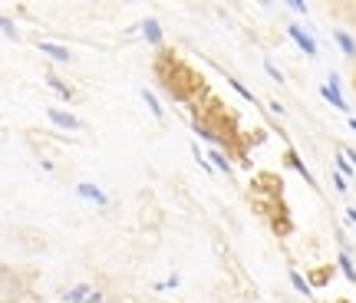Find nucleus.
Segmentation results:
<instances>
[{"mask_svg": "<svg viewBox=\"0 0 356 303\" xmlns=\"http://www.w3.org/2000/svg\"><path fill=\"white\" fill-rule=\"evenodd\" d=\"M142 37L149 43H162V30H158V20H142Z\"/></svg>", "mask_w": 356, "mask_h": 303, "instance_id": "obj_6", "label": "nucleus"}, {"mask_svg": "<svg viewBox=\"0 0 356 303\" xmlns=\"http://www.w3.org/2000/svg\"><path fill=\"white\" fill-rule=\"evenodd\" d=\"M264 69H267V76H270V79H284V76H281V69H277L270 60H264Z\"/></svg>", "mask_w": 356, "mask_h": 303, "instance_id": "obj_15", "label": "nucleus"}, {"mask_svg": "<svg viewBox=\"0 0 356 303\" xmlns=\"http://www.w3.org/2000/svg\"><path fill=\"white\" fill-rule=\"evenodd\" d=\"M66 300H69V303H83V300H93V287H89V284H79V287H73V290L66 293Z\"/></svg>", "mask_w": 356, "mask_h": 303, "instance_id": "obj_7", "label": "nucleus"}, {"mask_svg": "<svg viewBox=\"0 0 356 303\" xmlns=\"http://www.w3.org/2000/svg\"><path fill=\"white\" fill-rule=\"evenodd\" d=\"M343 155H346V158H350V161H353V168H356V152H350V149H343Z\"/></svg>", "mask_w": 356, "mask_h": 303, "instance_id": "obj_20", "label": "nucleus"}, {"mask_svg": "<svg viewBox=\"0 0 356 303\" xmlns=\"http://www.w3.org/2000/svg\"><path fill=\"white\" fill-rule=\"evenodd\" d=\"M333 40L340 43V50H343V53H356V43H353V37L346 30H333Z\"/></svg>", "mask_w": 356, "mask_h": 303, "instance_id": "obj_9", "label": "nucleus"}, {"mask_svg": "<svg viewBox=\"0 0 356 303\" xmlns=\"http://www.w3.org/2000/svg\"><path fill=\"white\" fill-rule=\"evenodd\" d=\"M290 284H294V287H297V290H300V293H307V297H310V287H307V280H304V277H300V273H297V270H290Z\"/></svg>", "mask_w": 356, "mask_h": 303, "instance_id": "obj_12", "label": "nucleus"}, {"mask_svg": "<svg viewBox=\"0 0 356 303\" xmlns=\"http://www.w3.org/2000/svg\"><path fill=\"white\" fill-rule=\"evenodd\" d=\"M333 181H337V191H346V188H350V185H346V178H343V175H333Z\"/></svg>", "mask_w": 356, "mask_h": 303, "instance_id": "obj_16", "label": "nucleus"}, {"mask_svg": "<svg viewBox=\"0 0 356 303\" xmlns=\"http://www.w3.org/2000/svg\"><path fill=\"white\" fill-rule=\"evenodd\" d=\"M76 195H79V198H86V201H93V204H109L106 191H102V188H96V185H89V181H79V185H76Z\"/></svg>", "mask_w": 356, "mask_h": 303, "instance_id": "obj_2", "label": "nucleus"}, {"mask_svg": "<svg viewBox=\"0 0 356 303\" xmlns=\"http://www.w3.org/2000/svg\"><path fill=\"white\" fill-rule=\"evenodd\" d=\"M46 82H50V86H53V89H57V93L63 96V99H69V89H66V86H63V82H60V79H53V76H46Z\"/></svg>", "mask_w": 356, "mask_h": 303, "instance_id": "obj_14", "label": "nucleus"}, {"mask_svg": "<svg viewBox=\"0 0 356 303\" xmlns=\"http://www.w3.org/2000/svg\"><path fill=\"white\" fill-rule=\"evenodd\" d=\"M40 50L50 56V60H57V63H69V60H73V53H69V50H63V46H57V43H46V40L40 43Z\"/></svg>", "mask_w": 356, "mask_h": 303, "instance_id": "obj_4", "label": "nucleus"}, {"mask_svg": "<svg viewBox=\"0 0 356 303\" xmlns=\"http://www.w3.org/2000/svg\"><path fill=\"white\" fill-rule=\"evenodd\" d=\"M337 260H340V270L346 273V280H350V284H356V270H353V260L346 257V254H340Z\"/></svg>", "mask_w": 356, "mask_h": 303, "instance_id": "obj_10", "label": "nucleus"}, {"mask_svg": "<svg viewBox=\"0 0 356 303\" xmlns=\"http://www.w3.org/2000/svg\"><path fill=\"white\" fill-rule=\"evenodd\" d=\"M290 161H294V168H297V172H300V175H304V178H307V181H310V185H317V181H313V175H310V172H307V165H300V158H297V155H290Z\"/></svg>", "mask_w": 356, "mask_h": 303, "instance_id": "obj_13", "label": "nucleus"}, {"mask_svg": "<svg viewBox=\"0 0 356 303\" xmlns=\"http://www.w3.org/2000/svg\"><path fill=\"white\" fill-rule=\"evenodd\" d=\"M323 96H326V102H333L340 112H346V99L340 96V86H330V82H326V86H323Z\"/></svg>", "mask_w": 356, "mask_h": 303, "instance_id": "obj_8", "label": "nucleus"}, {"mask_svg": "<svg viewBox=\"0 0 356 303\" xmlns=\"http://www.w3.org/2000/svg\"><path fill=\"white\" fill-rule=\"evenodd\" d=\"M290 10H297V13H307V4H300V0H294V4H290Z\"/></svg>", "mask_w": 356, "mask_h": 303, "instance_id": "obj_19", "label": "nucleus"}, {"mask_svg": "<svg viewBox=\"0 0 356 303\" xmlns=\"http://www.w3.org/2000/svg\"><path fill=\"white\" fill-rule=\"evenodd\" d=\"M46 116H50V122H57L60 129H83L79 119L69 116V112H63V109H46Z\"/></svg>", "mask_w": 356, "mask_h": 303, "instance_id": "obj_3", "label": "nucleus"}, {"mask_svg": "<svg viewBox=\"0 0 356 303\" xmlns=\"http://www.w3.org/2000/svg\"><path fill=\"white\" fill-rule=\"evenodd\" d=\"M142 99H145V105L152 109V116H155V119H162V105H158V99L149 93V89H142Z\"/></svg>", "mask_w": 356, "mask_h": 303, "instance_id": "obj_11", "label": "nucleus"}, {"mask_svg": "<svg viewBox=\"0 0 356 303\" xmlns=\"http://www.w3.org/2000/svg\"><path fill=\"white\" fill-rule=\"evenodd\" d=\"M350 129H353V132H356V119H350Z\"/></svg>", "mask_w": 356, "mask_h": 303, "instance_id": "obj_22", "label": "nucleus"}, {"mask_svg": "<svg viewBox=\"0 0 356 303\" xmlns=\"http://www.w3.org/2000/svg\"><path fill=\"white\" fill-rule=\"evenodd\" d=\"M287 33L297 40V46H300V50H304L307 56H317V40H313L310 33H307L304 26H300V23H290V26H287Z\"/></svg>", "mask_w": 356, "mask_h": 303, "instance_id": "obj_1", "label": "nucleus"}, {"mask_svg": "<svg viewBox=\"0 0 356 303\" xmlns=\"http://www.w3.org/2000/svg\"><path fill=\"white\" fill-rule=\"evenodd\" d=\"M205 155H208V161H211V165H214V168H218V172H221V175H231V172H234V168H231V161H228V158H225V152H218V149H211V152H205Z\"/></svg>", "mask_w": 356, "mask_h": 303, "instance_id": "obj_5", "label": "nucleus"}, {"mask_svg": "<svg viewBox=\"0 0 356 303\" xmlns=\"http://www.w3.org/2000/svg\"><path fill=\"white\" fill-rule=\"evenodd\" d=\"M195 132H198V135L205 139V142H214V135H211V132H208V129H195Z\"/></svg>", "mask_w": 356, "mask_h": 303, "instance_id": "obj_18", "label": "nucleus"}, {"mask_svg": "<svg viewBox=\"0 0 356 303\" xmlns=\"http://www.w3.org/2000/svg\"><path fill=\"white\" fill-rule=\"evenodd\" d=\"M346 217H350V221L356 224V208H346Z\"/></svg>", "mask_w": 356, "mask_h": 303, "instance_id": "obj_21", "label": "nucleus"}, {"mask_svg": "<svg viewBox=\"0 0 356 303\" xmlns=\"http://www.w3.org/2000/svg\"><path fill=\"white\" fill-rule=\"evenodd\" d=\"M0 23H4V33H7V37H10V40H13V37H17V33H13V23H10V20H7V17H4V20H0Z\"/></svg>", "mask_w": 356, "mask_h": 303, "instance_id": "obj_17", "label": "nucleus"}]
</instances>
